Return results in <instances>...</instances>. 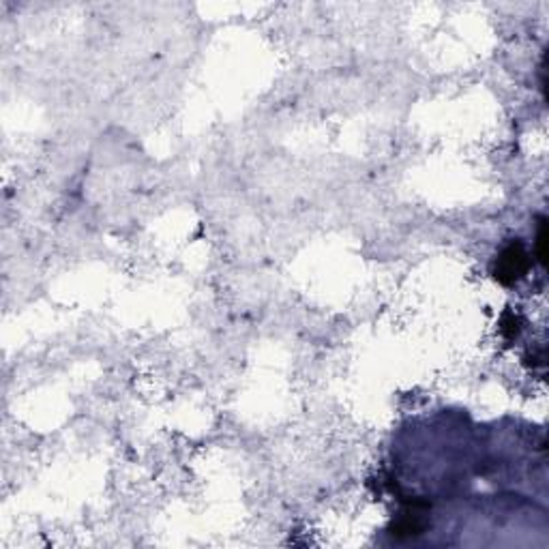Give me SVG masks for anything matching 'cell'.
Wrapping results in <instances>:
<instances>
[{
	"mask_svg": "<svg viewBox=\"0 0 549 549\" xmlns=\"http://www.w3.org/2000/svg\"><path fill=\"white\" fill-rule=\"evenodd\" d=\"M530 266V260H528V253L524 249L521 243H511L509 247L502 249L500 258L496 260V266H493V274H496V279L505 286L509 284H515L517 279H521L526 270Z\"/></svg>",
	"mask_w": 549,
	"mask_h": 549,
	"instance_id": "1",
	"label": "cell"
},
{
	"mask_svg": "<svg viewBox=\"0 0 549 549\" xmlns=\"http://www.w3.org/2000/svg\"><path fill=\"white\" fill-rule=\"evenodd\" d=\"M425 528V521L421 517V513L416 509H412L410 513L402 515V519L393 526V534L395 536H416L421 534Z\"/></svg>",
	"mask_w": 549,
	"mask_h": 549,
	"instance_id": "2",
	"label": "cell"
},
{
	"mask_svg": "<svg viewBox=\"0 0 549 549\" xmlns=\"http://www.w3.org/2000/svg\"><path fill=\"white\" fill-rule=\"evenodd\" d=\"M536 258L545 266V260H547V219H543V217L538 222V234H536Z\"/></svg>",
	"mask_w": 549,
	"mask_h": 549,
	"instance_id": "3",
	"label": "cell"
}]
</instances>
